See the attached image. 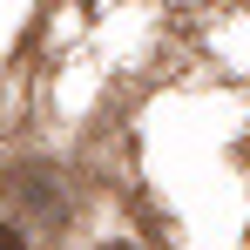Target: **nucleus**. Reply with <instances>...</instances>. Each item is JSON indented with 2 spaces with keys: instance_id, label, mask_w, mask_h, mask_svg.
<instances>
[{
  "instance_id": "nucleus-1",
  "label": "nucleus",
  "mask_w": 250,
  "mask_h": 250,
  "mask_svg": "<svg viewBox=\"0 0 250 250\" xmlns=\"http://www.w3.org/2000/svg\"><path fill=\"white\" fill-rule=\"evenodd\" d=\"M0 250H27V237H21L14 223H0Z\"/></svg>"
},
{
  "instance_id": "nucleus-2",
  "label": "nucleus",
  "mask_w": 250,
  "mask_h": 250,
  "mask_svg": "<svg viewBox=\"0 0 250 250\" xmlns=\"http://www.w3.org/2000/svg\"><path fill=\"white\" fill-rule=\"evenodd\" d=\"M108 250H128V244H108Z\"/></svg>"
}]
</instances>
